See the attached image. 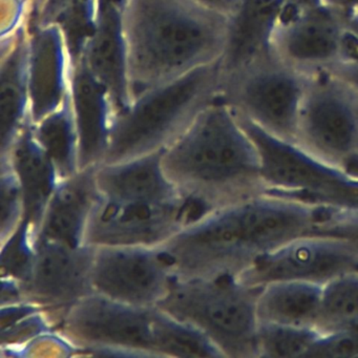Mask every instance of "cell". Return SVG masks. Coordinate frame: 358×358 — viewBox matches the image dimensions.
Masks as SVG:
<instances>
[{
	"label": "cell",
	"instance_id": "1",
	"mask_svg": "<svg viewBox=\"0 0 358 358\" xmlns=\"http://www.w3.org/2000/svg\"><path fill=\"white\" fill-rule=\"evenodd\" d=\"M318 211L266 192L205 213L158 248L175 278L238 276L259 255L310 234Z\"/></svg>",
	"mask_w": 358,
	"mask_h": 358
},
{
	"label": "cell",
	"instance_id": "2",
	"mask_svg": "<svg viewBox=\"0 0 358 358\" xmlns=\"http://www.w3.org/2000/svg\"><path fill=\"white\" fill-rule=\"evenodd\" d=\"M122 24L133 99L155 85L220 62L228 16L194 0H127Z\"/></svg>",
	"mask_w": 358,
	"mask_h": 358
},
{
	"label": "cell",
	"instance_id": "3",
	"mask_svg": "<svg viewBox=\"0 0 358 358\" xmlns=\"http://www.w3.org/2000/svg\"><path fill=\"white\" fill-rule=\"evenodd\" d=\"M162 167L186 199L208 211L266 192L259 150L220 99L163 150Z\"/></svg>",
	"mask_w": 358,
	"mask_h": 358
},
{
	"label": "cell",
	"instance_id": "4",
	"mask_svg": "<svg viewBox=\"0 0 358 358\" xmlns=\"http://www.w3.org/2000/svg\"><path fill=\"white\" fill-rule=\"evenodd\" d=\"M223 85L220 60L134 96L115 117L102 164L165 150L203 108L220 99Z\"/></svg>",
	"mask_w": 358,
	"mask_h": 358
},
{
	"label": "cell",
	"instance_id": "5",
	"mask_svg": "<svg viewBox=\"0 0 358 358\" xmlns=\"http://www.w3.org/2000/svg\"><path fill=\"white\" fill-rule=\"evenodd\" d=\"M262 287L238 276L183 280L173 276L157 308L208 337L224 357H257Z\"/></svg>",
	"mask_w": 358,
	"mask_h": 358
},
{
	"label": "cell",
	"instance_id": "6",
	"mask_svg": "<svg viewBox=\"0 0 358 358\" xmlns=\"http://www.w3.org/2000/svg\"><path fill=\"white\" fill-rule=\"evenodd\" d=\"M236 117L259 150L266 192L317 206L358 210L357 175Z\"/></svg>",
	"mask_w": 358,
	"mask_h": 358
},
{
	"label": "cell",
	"instance_id": "7",
	"mask_svg": "<svg viewBox=\"0 0 358 358\" xmlns=\"http://www.w3.org/2000/svg\"><path fill=\"white\" fill-rule=\"evenodd\" d=\"M157 320V308L138 307L92 293L66 312L54 332L75 352L159 357Z\"/></svg>",
	"mask_w": 358,
	"mask_h": 358
},
{
	"label": "cell",
	"instance_id": "8",
	"mask_svg": "<svg viewBox=\"0 0 358 358\" xmlns=\"http://www.w3.org/2000/svg\"><path fill=\"white\" fill-rule=\"evenodd\" d=\"M294 143L358 176V92L329 71L311 75Z\"/></svg>",
	"mask_w": 358,
	"mask_h": 358
},
{
	"label": "cell",
	"instance_id": "9",
	"mask_svg": "<svg viewBox=\"0 0 358 358\" xmlns=\"http://www.w3.org/2000/svg\"><path fill=\"white\" fill-rule=\"evenodd\" d=\"M309 78L271 54L226 79L220 100L238 116L294 142Z\"/></svg>",
	"mask_w": 358,
	"mask_h": 358
},
{
	"label": "cell",
	"instance_id": "10",
	"mask_svg": "<svg viewBox=\"0 0 358 358\" xmlns=\"http://www.w3.org/2000/svg\"><path fill=\"white\" fill-rule=\"evenodd\" d=\"M207 209L184 198L176 202H115L100 196L85 231V245L159 247Z\"/></svg>",
	"mask_w": 358,
	"mask_h": 358
},
{
	"label": "cell",
	"instance_id": "11",
	"mask_svg": "<svg viewBox=\"0 0 358 358\" xmlns=\"http://www.w3.org/2000/svg\"><path fill=\"white\" fill-rule=\"evenodd\" d=\"M353 271H358L357 245L343 236L311 232L255 257L238 278L253 287L280 280L324 285Z\"/></svg>",
	"mask_w": 358,
	"mask_h": 358
},
{
	"label": "cell",
	"instance_id": "12",
	"mask_svg": "<svg viewBox=\"0 0 358 358\" xmlns=\"http://www.w3.org/2000/svg\"><path fill=\"white\" fill-rule=\"evenodd\" d=\"M96 246L71 247L37 242L28 278L20 282L24 301L43 310L54 329L66 312L94 293L92 284Z\"/></svg>",
	"mask_w": 358,
	"mask_h": 358
},
{
	"label": "cell",
	"instance_id": "13",
	"mask_svg": "<svg viewBox=\"0 0 358 358\" xmlns=\"http://www.w3.org/2000/svg\"><path fill=\"white\" fill-rule=\"evenodd\" d=\"M173 278L158 247L96 246L94 293L129 305L156 308Z\"/></svg>",
	"mask_w": 358,
	"mask_h": 358
},
{
	"label": "cell",
	"instance_id": "14",
	"mask_svg": "<svg viewBox=\"0 0 358 358\" xmlns=\"http://www.w3.org/2000/svg\"><path fill=\"white\" fill-rule=\"evenodd\" d=\"M341 14L322 3L306 9L287 8L274 30L271 54L287 66L311 76L341 59Z\"/></svg>",
	"mask_w": 358,
	"mask_h": 358
},
{
	"label": "cell",
	"instance_id": "15",
	"mask_svg": "<svg viewBox=\"0 0 358 358\" xmlns=\"http://www.w3.org/2000/svg\"><path fill=\"white\" fill-rule=\"evenodd\" d=\"M74 64L68 41L57 26L28 22L31 123L38 122L70 99Z\"/></svg>",
	"mask_w": 358,
	"mask_h": 358
},
{
	"label": "cell",
	"instance_id": "16",
	"mask_svg": "<svg viewBox=\"0 0 358 358\" xmlns=\"http://www.w3.org/2000/svg\"><path fill=\"white\" fill-rule=\"evenodd\" d=\"M78 135L79 171L103 162L117 108L108 90L83 62H75L71 91Z\"/></svg>",
	"mask_w": 358,
	"mask_h": 358
},
{
	"label": "cell",
	"instance_id": "17",
	"mask_svg": "<svg viewBox=\"0 0 358 358\" xmlns=\"http://www.w3.org/2000/svg\"><path fill=\"white\" fill-rule=\"evenodd\" d=\"M285 9L284 0H236L228 16L221 59L224 81L253 62L271 55L272 35Z\"/></svg>",
	"mask_w": 358,
	"mask_h": 358
},
{
	"label": "cell",
	"instance_id": "18",
	"mask_svg": "<svg viewBox=\"0 0 358 358\" xmlns=\"http://www.w3.org/2000/svg\"><path fill=\"white\" fill-rule=\"evenodd\" d=\"M96 169H83L59 182L48 205L36 243L49 241L71 247L85 245L87 224L100 198Z\"/></svg>",
	"mask_w": 358,
	"mask_h": 358
},
{
	"label": "cell",
	"instance_id": "19",
	"mask_svg": "<svg viewBox=\"0 0 358 358\" xmlns=\"http://www.w3.org/2000/svg\"><path fill=\"white\" fill-rule=\"evenodd\" d=\"M163 150L124 162L98 165L96 183L100 196L115 202L148 203L185 198L163 171Z\"/></svg>",
	"mask_w": 358,
	"mask_h": 358
},
{
	"label": "cell",
	"instance_id": "20",
	"mask_svg": "<svg viewBox=\"0 0 358 358\" xmlns=\"http://www.w3.org/2000/svg\"><path fill=\"white\" fill-rule=\"evenodd\" d=\"M78 60L108 90L117 113L131 102L122 9L100 8L97 24Z\"/></svg>",
	"mask_w": 358,
	"mask_h": 358
},
{
	"label": "cell",
	"instance_id": "21",
	"mask_svg": "<svg viewBox=\"0 0 358 358\" xmlns=\"http://www.w3.org/2000/svg\"><path fill=\"white\" fill-rule=\"evenodd\" d=\"M0 157L30 124L28 85V24L1 38L0 45Z\"/></svg>",
	"mask_w": 358,
	"mask_h": 358
},
{
	"label": "cell",
	"instance_id": "22",
	"mask_svg": "<svg viewBox=\"0 0 358 358\" xmlns=\"http://www.w3.org/2000/svg\"><path fill=\"white\" fill-rule=\"evenodd\" d=\"M0 163H8L20 180L24 196V221L36 243L45 210L62 181L55 165L33 136L30 124L17 136Z\"/></svg>",
	"mask_w": 358,
	"mask_h": 358
},
{
	"label": "cell",
	"instance_id": "23",
	"mask_svg": "<svg viewBox=\"0 0 358 358\" xmlns=\"http://www.w3.org/2000/svg\"><path fill=\"white\" fill-rule=\"evenodd\" d=\"M324 285L280 280L262 287L257 301L259 322L317 328Z\"/></svg>",
	"mask_w": 358,
	"mask_h": 358
},
{
	"label": "cell",
	"instance_id": "24",
	"mask_svg": "<svg viewBox=\"0 0 358 358\" xmlns=\"http://www.w3.org/2000/svg\"><path fill=\"white\" fill-rule=\"evenodd\" d=\"M98 15L97 0H39L31 10L28 22L57 26L76 62L95 29Z\"/></svg>",
	"mask_w": 358,
	"mask_h": 358
},
{
	"label": "cell",
	"instance_id": "25",
	"mask_svg": "<svg viewBox=\"0 0 358 358\" xmlns=\"http://www.w3.org/2000/svg\"><path fill=\"white\" fill-rule=\"evenodd\" d=\"M33 136L57 169L60 179L79 171L78 135L71 98L55 112L31 123Z\"/></svg>",
	"mask_w": 358,
	"mask_h": 358
},
{
	"label": "cell",
	"instance_id": "26",
	"mask_svg": "<svg viewBox=\"0 0 358 358\" xmlns=\"http://www.w3.org/2000/svg\"><path fill=\"white\" fill-rule=\"evenodd\" d=\"M157 352L159 357H224L219 348L202 332L160 309L157 320Z\"/></svg>",
	"mask_w": 358,
	"mask_h": 358
},
{
	"label": "cell",
	"instance_id": "27",
	"mask_svg": "<svg viewBox=\"0 0 358 358\" xmlns=\"http://www.w3.org/2000/svg\"><path fill=\"white\" fill-rule=\"evenodd\" d=\"M322 334L315 327L259 322L257 357H312Z\"/></svg>",
	"mask_w": 358,
	"mask_h": 358
},
{
	"label": "cell",
	"instance_id": "28",
	"mask_svg": "<svg viewBox=\"0 0 358 358\" xmlns=\"http://www.w3.org/2000/svg\"><path fill=\"white\" fill-rule=\"evenodd\" d=\"M358 324V271L348 272L324 285L317 328L324 332Z\"/></svg>",
	"mask_w": 358,
	"mask_h": 358
},
{
	"label": "cell",
	"instance_id": "29",
	"mask_svg": "<svg viewBox=\"0 0 358 358\" xmlns=\"http://www.w3.org/2000/svg\"><path fill=\"white\" fill-rule=\"evenodd\" d=\"M36 245L28 224L22 220L15 231L1 242V278L22 282L32 269Z\"/></svg>",
	"mask_w": 358,
	"mask_h": 358
},
{
	"label": "cell",
	"instance_id": "30",
	"mask_svg": "<svg viewBox=\"0 0 358 358\" xmlns=\"http://www.w3.org/2000/svg\"><path fill=\"white\" fill-rule=\"evenodd\" d=\"M0 240H7L24 220V196L17 176L8 163H0Z\"/></svg>",
	"mask_w": 358,
	"mask_h": 358
},
{
	"label": "cell",
	"instance_id": "31",
	"mask_svg": "<svg viewBox=\"0 0 358 358\" xmlns=\"http://www.w3.org/2000/svg\"><path fill=\"white\" fill-rule=\"evenodd\" d=\"M311 232L343 236L358 246V210L320 206Z\"/></svg>",
	"mask_w": 358,
	"mask_h": 358
},
{
	"label": "cell",
	"instance_id": "32",
	"mask_svg": "<svg viewBox=\"0 0 358 358\" xmlns=\"http://www.w3.org/2000/svg\"><path fill=\"white\" fill-rule=\"evenodd\" d=\"M341 14L343 41L339 62L358 59V8Z\"/></svg>",
	"mask_w": 358,
	"mask_h": 358
},
{
	"label": "cell",
	"instance_id": "33",
	"mask_svg": "<svg viewBox=\"0 0 358 358\" xmlns=\"http://www.w3.org/2000/svg\"><path fill=\"white\" fill-rule=\"evenodd\" d=\"M328 71L358 92V59L338 62Z\"/></svg>",
	"mask_w": 358,
	"mask_h": 358
},
{
	"label": "cell",
	"instance_id": "34",
	"mask_svg": "<svg viewBox=\"0 0 358 358\" xmlns=\"http://www.w3.org/2000/svg\"><path fill=\"white\" fill-rule=\"evenodd\" d=\"M200 5L229 16L236 6V0H194Z\"/></svg>",
	"mask_w": 358,
	"mask_h": 358
},
{
	"label": "cell",
	"instance_id": "35",
	"mask_svg": "<svg viewBox=\"0 0 358 358\" xmlns=\"http://www.w3.org/2000/svg\"><path fill=\"white\" fill-rule=\"evenodd\" d=\"M322 3L333 8L339 13H345L358 8V0H322Z\"/></svg>",
	"mask_w": 358,
	"mask_h": 358
},
{
	"label": "cell",
	"instance_id": "36",
	"mask_svg": "<svg viewBox=\"0 0 358 358\" xmlns=\"http://www.w3.org/2000/svg\"><path fill=\"white\" fill-rule=\"evenodd\" d=\"M285 5L290 9H306L322 5V0H284Z\"/></svg>",
	"mask_w": 358,
	"mask_h": 358
},
{
	"label": "cell",
	"instance_id": "37",
	"mask_svg": "<svg viewBox=\"0 0 358 358\" xmlns=\"http://www.w3.org/2000/svg\"><path fill=\"white\" fill-rule=\"evenodd\" d=\"M127 0H97L98 6L100 8L116 7L122 9Z\"/></svg>",
	"mask_w": 358,
	"mask_h": 358
},
{
	"label": "cell",
	"instance_id": "38",
	"mask_svg": "<svg viewBox=\"0 0 358 358\" xmlns=\"http://www.w3.org/2000/svg\"><path fill=\"white\" fill-rule=\"evenodd\" d=\"M26 1L29 3V6H30L31 10H32L34 6L38 3L39 0H26Z\"/></svg>",
	"mask_w": 358,
	"mask_h": 358
}]
</instances>
